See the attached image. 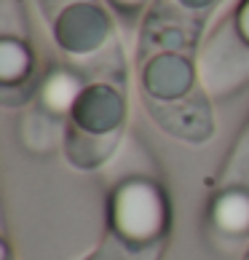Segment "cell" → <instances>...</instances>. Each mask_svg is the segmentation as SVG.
Instances as JSON below:
<instances>
[{"label": "cell", "instance_id": "2", "mask_svg": "<svg viewBox=\"0 0 249 260\" xmlns=\"http://www.w3.org/2000/svg\"><path fill=\"white\" fill-rule=\"evenodd\" d=\"M75 94H78V81L73 78L70 73H51L49 81L43 83V102L49 105L51 110H64L70 108V102L75 100Z\"/></svg>", "mask_w": 249, "mask_h": 260}, {"label": "cell", "instance_id": "1", "mask_svg": "<svg viewBox=\"0 0 249 260\" xmlns=\"http://www.w3.org/2000/svg\"><path fill=\"white\" fill-rule=\"evenodd\" d=\"M118 209H134L131 215L116 217V223L123 228V236H131V239L156 236V231L161 228V220H164L161 207L153 199V188L139 185V182L123 188V196L118 199Z\"/></svg>", "mask_w": 249, "mask_h": 260}, {"label": "cell", "instance_id": "3", "mask_svg": "<svg viewBox=\"0 0 249 260\" xmlns=\"http://www.w3.org/2000/svg\"><path fill=\"white\" fill-rule=\"evenodd\" d=\"M113 3H116L118 8H137L142 0H113Z\"/></svg>", "mask_w": 249, "mask_h": 260}]
</instances>
